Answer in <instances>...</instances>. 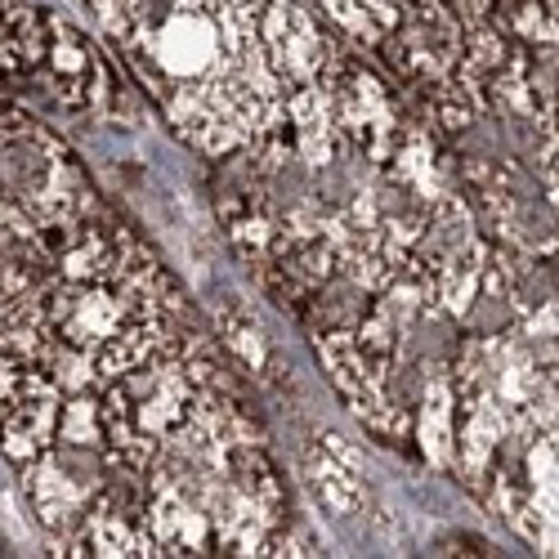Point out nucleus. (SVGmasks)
I'll return each mask as SVG.
<instances>
[{
    "label": "nucleus",
    "mask_w": 559,
    "mask_h": 559,
    "mask_svg": "<svg viewBox=\"0 0 559 559\" xmlns=\"http://www.w3.org/2000/svg\"><path fill=\"white\" fill-rule=\"evenodd\" d=\"M501 430H506V412L492 399H475L471 412H465V430H461V465L471 479L488 471L492 448L501 443Z\"/></svg>",
    "instance_id": "nucleus-5"
},
{
    "label": "nucleus",
    "mask_w": 559,
    "mask_h": 559,
    "mask_svg": "<svg viewBox=\"0 0 559 559\" xmlns=\"http://www.w3.org/2000/svg\"><path fill=\"white\" fill-rule=\"evenodd\" d=\"M309 488H313L318 506L328 510V515H336V520L362 515V506H367V492H362L358 471H349V465L336 461L328 448H313L309 452Z\"/></svg>",
    "instance_id": "nucleus-3"
},
{
    "label": "nucleus",
    "mask_w": 559,
    "mask_h": 559,
    "mask_svg": "<svg viewBox=\"0 0 559 559\" xmlns=\"http://www.w3.org/2000/svg\"><path fill=\"white\" fill-rule=\"evenodd\" d=\"M19 475H23V497L32 506L36 524L63 542L85 520L90 501H95V492L104 484V452L55 443L36 461L19 465Z\"/></svg>",
    "instance_id": "nucleus-1"
},
{
    "label": "nucleus",
    "mask_w": 559,
    "mask_h": 559,
    "mask_svg": "<svg viewBox=\"0 0 559 559\" xmlns=\"http://www.w3.org/2000/svg\"><path fill=\"white\" fill-rule=\"evenodd\" d=\"M555 10H559V0H555Z\"/></svg>",
    "instance_id": "nucleus-9"
},
{
    "label": "nucleus",
    "mask_w": 559,
    "mask_h": 559,
    "mask_svg": "<svg viewBox=\"0 0 559 559\" xmlns=\"http://www.w3.org/2000/svg\"><path fill=\"white\" fill-rule=\"evenodd\" d=\"M224 341L238 349L247 362H264V341H260V332H255V322H247V318H238V313H224Z\"/></svg>",
    "instance_id": "nucleus-7"
},
{
    "label": "nucleus",
    "mask_w": 559,
    "mask_h": 559,
    "mask_svg": "<svg viewBox=\"0 0 559 559\" xmlns=\"http://www.w3.org/2000/svg\"><path fill=\"white\" fill-rule=\"evenodd\" d=\"M416 443L430 456V465H452V390L448 381H426L421 416H416Z\"/></svg>",
    "instance_id": "nucleus-4"
},
{
    "label": "nucleus",
    "mask_w": 559,
    "mask_h": 559,
    "mask_svg": "<svg viewBox=\"0 0 559 559\" xmlns=\"http://www.w3.org/2000/svg\"><path fill=\"white\" fill-rule=\"evenodd\" d=\"M59 403H63V390L50 385V390L23 399L19 407H10L5 416H0V452H5L14 465H27V461H36L45 448H55Z\"/></svg>",
    "instance_id": "nucleus-2"
},
{
    "label": "nucleus",
    "mask_w": 559,
    "mask_h": 559,
    "mask_svg": "<svg viewBox=\"0 0 559 559\" xmlns=\"http://www.w3.org/2000/svg\"><path fill=\"white\" fill-rule=\"evenodd\" d=\"M104 439H108V426H104V399H95L90 390H81V394H63L55 443H68V448H99V452H104Z\"/></svg>",
    "instance_id": "nucleus-6"
},
{
    "label": "nucleus",
    "mask_w": 559,
    "mask_h": 559,
    "mask_svg": "<svg viewBox=\"0 0 559 559\" xmlns=\"http://www.w3.org/2000/svg\"><path fill=\"white\" fill-rule=\"evenodd\" d=\"M533 332H542V336H559V300H550V305L533 318Z\"/></svg>",
    "instance_id": "nucleus-8"
}]
</instances>
